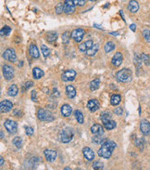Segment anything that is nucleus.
<instances>
[{"mask_svg":"<svg viewBox=\"0 0 150 170\" xmlns=\"http://www.w3.org/2000/svg\"><path fill=\"white\" fill-rule=\"evenodd\" d=\"M117 144L112 140H107L105 143L101 145V148L98 150V155L102 158L108 159L113 153L114 149L116 148Z\"/></svg>","mask_w":150,"mask_h":170,"instance_id":"nucleus-1","label":"nucleus"},{"mask_svg":"<svg viewBox=\"0 0 150 170\" xmlns=\"http://www.w3.org/2000/svg\"><path fill=\"white\" fill-rule=\"evenodd\" d=\"M116 78L119 82H121V83H128L132 80L133 78V73H132V71L130 69H127V68H124V69H121V71H119L117 73H116Z\"/></svg>","mask_w":150,"mask_h":170,"instance_id":"nucleus-2","label":"nucleus"},{"mask_svg":"<svg viewBox=\"0 0 150 170\" xmlns=\"http://www.w3.org/2000/svg\"><path fill=\"white\" fill-rule=\"evenodd\" d=\"M73 138V130L70 127H65L60 134V140L62 143H69Z\"/></svg>","mask_w":150,"mask_h":170,"instance_id":"nucleus-3","label":"nucleus"},{"mask_svg":"<svg viewBox=\"0 0 150 170\" xmlns=\"http://www.w3.org/2000/svg\"><path fill=\"white\" fill-rule=\"evenodd\" d=\"M37 117L40 121H44V122H52L54 121V116L52 113L47 111V110H45L43 108H40L37 112Z\"/></svg>","mask_w":150,"mask_h":170,"instance_id":"nucleus-4","label":"nucleus"},{"mask_svg":"<svg viewBox=\"0 0 150 170\" xmlns=\"http://www.w3.org/2000/svg\"><path fill=\"white\" fill-rule=\"evenodd\" d=\"M84 30L82 29V28H77V29H75L71 32V38L75 41V42H81L84 38Z\"/></svg>","mask_w":150,"mask_h":170,"instance_id":"nucleus-5","label":"nucleus"},{"mask_svg":"<svg viewBox=\"0 0 150 170\" xmlns=\"http://www.w3.org/2000/svg\"><path fill=\"white\" fill-rule=\"evenodd\" d=\"M3 58L10 62H15L17 60V55L14 48H8L3 53Z\"/></svg>","mask_w":150,"mask_h":170,"instance_id":"nucleus-6","label":"nucleus"},{"mask_svg":"<svg viewBox=\"0 0 150 170\" xmlns=\"http://www.w3.org/2000/svg\"><path fill=\"white\" fill-rule=\"evenodd\" d=\"M4 126L5 128L8 130V132L9 134H15L16 132H17V129H18V125L16 122L12 121V120H6L4 122Z\"/></svg>","mask_w":150,"mask_h":170,"instance_id":"nucleus-7","label":"nucleus"},{"mask_svg":"<svg viewBox=\"0 0 150 170\" xmlns=\"http://www.w3.org/2000/svg\"><path fill=\"white\" fill-rule=\"evenodd\" d=\"M3 75H4V77L7 81H9V80L13 79V77H14V69L8 64L4 65L3 66Z\"/></svg>","mask_w":150,"mask_h":170,"instance_id":"nucleus-8","label":"nucleus"},{"mask_svg":"<svg viewBox=\"0 0 150 170\" xmlns=\"http://www.w3.org/2000/svg\"><path fill=\"white\" fill-rule=\"evenodd\" d=\"M75 76H76V72L74 70H67L61 74V79L64 82H70L74 80Z\"/></svg>","mask_w":150,"mask_h":170,"instance_id":"nucleus-9","label":"nucleus"},{"mask_svg":"<svg viewBox=\"0 0 150 170\" xmlns=\"http://www.w3.org/2000/svg\"><path fill=\"white\" fill-rule=\"evenodd\" d=\"M75 11V4L73 0H65L64 2V13L71 14Z\"/></svg>","mask_w":150,"mask_h":170,"instance_id":"nucleus-10","label":"nucleus"},{"mask_svg":"<svg viewBox=\"0 0 150 170\" xmlns=\"http://www.w3.org/2000/svg\"><path fill=\"white\" fill-rule=\"evenodd\" d=\"M13 108V104L11 101H8V100H4L0 103V111H1L2 113L5 112H9V111H11Z\"/></svg>","mask_w":150,"mask_h":170,"instance_id":"nucleus-11","label":"nucleus"},{"mask_svg":"<svg viewBox=\"0 0 150 170\" xmlns=\"http://www.w3.org/2000/svg\"><path fill=\"white\" fill-rule=\"evenodd\" d=\"M44 154L46 156V159L48 161V162H54L56 159H57V156H58V154L56 151H53V150H45L44 151Z\"/></svg>","mask_w":150,"mask_h":170,"instance_id":"nucleus-12","label":"nucleus"},{"mask_svg":"<svg viewBox=\"0 0 150 170\" xmlns=\"http://www.w3.org/2000/svg\"><path fill=\"white\" fill-rule=\"evenodd\" d=\"M140 130L144 135L145 136L149 135L150 134V123L145 119L142 120L140 123Z\"/></svg>","mask_w":150,"mask_h":170,"instance_id":"nucleus-13","label":"nucleus"},{"mask_svg":"<svg viewBox=\"0 0 150 170\" xmlns=\"http://www.w3.org/2000/svg\"><path fill=\"white\" fill-rule=\"evenodd\" d=\"M100 107V103L97 100L94 99V100H90L87 103V108L89 109L90 112H97Z\"/></svg>","mask_w":150,"mask_h":170,"instance_id":"nucleus-14","label":"nucleus"},{"mask_svg":"<svg viewBox=\"0 0 150 170\" xmlns=\"http://www.w3.org/2000/svg\"><path fill=\"white\" fill-rule=\"evenodd\" d=\"M122 61H123V56L121 52H117L114 56L113 58L111 60V63L113 64L114 66L116 67H119L121 63H122Z\"/></svg>","mask_w":150,"mask_h":170,"instance_id":"nucleus-15","label":"nucleus"},{"mask_svg":"<svg viewBox=\"0 0 150 170\" xmlns=\"http://www.w3.org/2000/svg\"><path fill=\"white\" fill-rule=\"evenodd\" d=\"M83 154H84V156L88 161H93L95 159V153H94L93 150L89 147H84L83 149Z\"/></svg>","mask_w":150,"mask_h":170,"instance_id":"nucleus-16","label":"nucleus"},{"mask_svg":"<svg viewBox=\"0 0 150 170\" xmlns=\"http://www.w3.org/2000/svg\"><path fill=\"white\" fill-rule=\"evenodd\" d=\"M29 53H30V56L32 57V59H38L39 58V50L37 48V47L34 45V44H32L30 45L29 47Z\"/></svg>","mask_w":150,"mask_h":170,"instance_id":"nucleus-17","label":"nucleus"},{"mask_svg":"<svg viewBox=\"0 0 150 170\" xmlns=\"http://www.w3.org/2000/svg\"><path fill=\"white\" fill-rule=\"evenodd\" d=\"M91 132L94 135H103L104 134V127L101 125L96 124L91 126Z\"/></svg>","mask_w":150,"mask_h":170,"instance_id":"nucleus-18","label":"nucleus"},{"mask_svg":"<svg viewBox=\"0 0 150 170\" xmlns=\"http://www.w3.org/2000/svg\"><path fill=\"white\" fill-rule=\"evenodd\" d=\"M66 95L69 99H73L76 96V89L71 85H69L66 87Z\"/></svg>","mask_w":150,"mask_h":170,"instance_id":"nucleus-19","label":"nucleus"},{"mask_svg":"<svg viewBox=\"0 0 150 170\" xmlns=\"http://www.w3.org/2000/svg\"><path fill=\"white\" fill-rule=\"evenodd\" d=\"M128 9L132 12V13H135L139 10V4L137 1L135 0H131L129 2V5H128Z\"/></svg>","mask_w":150,"mask_h":170,"instance_id":"nucleus-20","label":"nucleus"},{"mask_svg":"<svg viewBox=\"0 0 150 170\" xmlns=\"http://www.w3.org/2000/svg\"><path fill=\"white\" fill-rule=\"evenodd\" d=\"M72 112V108L69 104H64L61 107V113L64 117H69Z\"/></svg>","mask_w":150,"mask_h":170,"instance_id":"nucleus-21","label":"nucleus"},{"mask_svg":"<svg viewBox=\"0 0 150 170\" xmlns=\"http://www.w3.org/2000/svg\"><path fill=\"white\" fill-rule=\"evenodd\" d=\"M18 92H19V88H18L17 85H15V84L10 85L8 88V91H7L8 95L10 96V97H15L18 94Z\"/></svg>","mask_w":150,"mask_h":170,"instance_id":"nucleus-22","label":"nucleus"},{"mask_svg":"<svg viewBox=\"0 0 150 170\" xmlns=\"http://www.w3.org/2000/svg\"><path fill=\"white\" fill-rule=\"evenodd\" d=\"M92 140H93L94 143H96L97 145H102L103 143H105L107 140V139L103 138L102 135H95V136L93 137Z\"/></svg>","mask_w":150,"mask_h":170,"instance_id":"nucleus-23","label":"nucleus"},{"mask_svg":"<svg viewBox=\"0 0 150 170\" xmlns=\"http://www.w3.org/2000/svg\"><path fill=\"white\" fill-rule=\"evenodd\" d=\"M32 74H33V77H34L35 79H40L41 77L44 76L45 73H44V71L41 70L40 68L35 67V68L32 69Z\"/></svg>","mask_w":150,"mask_h":170,"instance_id":"nucleus-24","label":"nucleus"},{"mask_svg":"<svg viewBox=\"0 0 150 170\" xmlns=\"http://www.w3.org/2000/svg\"><path fill=\"white\" fill-rule=\"evenodd\" d=\"M98 48H99V45H98V44H94V46H93L92 48H90L89 49L86 50V55L89 56V57L95 56L96 53H97V50H98Z\"/></svg>","mask_w":150,"mask_h":170,"instance_id":"nucleus-25","label":"nucleus"},{"mask_svg":"<svg viewBox=\"0 0 150 170\" xmlns=\"http://www.w3.org/2000/svg\"><path fill=\"white\" fill-rule=\"evenodd\" d=\"M121 101V96L119 95V94H114V95H112L111 98H110V103H111V105H113V106L119 105Z\"/></svg>","mask_w":150,"mask_h":170,"instance_id":"nucleus-26","label":"nucleus"},{"mask_svg":"<svg viewBox=\"0 0 150 170\" xmlns=\"http://www.w3.org/2000/svg\"><path fill=\"white\" fill-rule=\"evenodd\" d=\"M100 118H101L102 123L106 124V123H107L108 121H110L112 119V115H111V113L109 112H104L101 115Z\"/></svg>","mask_w":150,"mask_h":170,"instance_id":"nucleus-27","label":"nucleus"},{"mask_svg":"<svg viewBox=\"0 0 150 170\" xmlns=\"http://www.w3.org/2000/svg\"><path fill=\"white\" fill-rule=\"evenodd\" d=\"M100 83H101V80L99 78H96V79H94L91 83H90V89L92 91H95L97 90L99 86H100Z\"/></svg>","mask_w":150,"mask_h":170,"instance_id":"nucleus-28","label":"nucleus"},{"mask_svg":"<svg viewBox=\"0 0 150 170\" xmlns=\"http://www.w3.org/2000/svg\"><path fill=\"white\" fill-rule=\"evenodd\" d=\"M74 115H75V118H76V120L79 124H84V115H83V112L81 111L76 110L74 112Z\"/></svg>","mask_w":150,"mask_h":170,"instance_id":"nucleus-29","label":"nucleus"},{"mask_svg":"<svg viewBox=\"0 0 150 170\" xmlns=\"http://www.w3.org/2000/svg\"><path fill=\"white\" fill-rule=\"evenodd\" d=\"M114 48H115V44L113 42H110V41L107 42L105 44V47H104V49L107 53L111 52L112 50H114Z\"/></svg>","mask_w":150,"mask_h":170,"instance_id":"nucleus-30","label":"nucleus"},{"mask_svg":"<svg viewBox=\"0 0 150 170\" xmlns=\"http://www.w3.org/2000/svg\"><path fill=\"white\" fill-rule=\"evenodd\" d=\"M12 143L16 146V148L20 149V148H22V140L21 137H15V138L12 140Z\"/></svg>","mask_w":150,"mask_h":170,"instance_id":"nucleus-31","label":"nucleus"},{"mask_svg":"<svg viewBox=\"0 0 150 170\" xmlns=\"http://www.w3.org/2000/svg\"><path fill=\"white\" fill-rule=\"evenodd\" d=\"M104 126L107 130H112V129H114L116 127V122L113 121V120H110L107 123L104 124Z\"/></svg>","mask_w":150,"mask_h":170,"instance_id":"nucleus-32","label":"nucleus"},{"mask_svg":"<svg viewBox=\"0 0 150 170\" xmlns=\"http://www.w3.org/2000/svg\"><path fill=\"white\" fill-rule=\"evenodd\" d=\"M70 38H71V33H70V32H65L62 34V40H63L64 44H68Z\"/></svg>","mask_w":150,"mask_h":170,"instance_id":"nucleus-33","label":"nucleus"},{"mask_svg":"<svg viewBox=\"0 0 150 170\" xmlns=\"http://www.w3.org/2000/svg\"><path fill=\"white\" fill-rule=\"evenodd\" d=\"M10 32H11V28L9 27V26H7V25H5V26L1 29V31H0V34H1L2 36H3V35H9V34H10Z\"/></svg>","mask_w":150,"mask_h":170,"instance_id":"nucleus-34","label":"nucleus"},{"mask_svg":"<svg viewBox=\"0 0 150 170\" xmlns=\"http://www.w3.org/2000/svg\"><path fill=\"white\" fill-rule=\"evenodd\" d=\"M41 50H42V53H43L44 57H46V58H47V57L50 55V50L46 45H42L41 46Z\"/></svg>","mask_w":150,"mask_h":170,"instance_id":"nucleus-35","label":"nucleus"},{"mask_svg":"<svg viewBox=\"0 0 150 170\" xmlns=\"http://www.w3.org/2000/svg\"><path fill=\"white\" fill-rule=\"evenodd\" d=\"M58 38V34L57 33H51L47 35V40L48 42H54Z\"/></svg>","mask_w":150,"mask_h":170,"instance_id":"nucleus-36","label":"nucleus"},{"mask_svg":"<svg viewBox=\"0 0 150 170\" xmlns=\"http://www.w3.org/2000/svg\"><path fill=\"white\" fill-rule=\"evenodd\" d=\"M143 36H144V38L146 42L150 43V31L145 29L143 31Z\"/></svg>","mask_w":150,"mask_h":170,"instance_id":"nucleus-37","label":"nucleus"},{"mask_svg":"<svg viewBox=\"0 0 150 170\" xmlns=\"http://www.w3.org/2000/svg\"><path fill=\"white\" fill-rule=\"evenodd\" d=\"M56 12H57V14H60V13L64 12V4L60 3L56 6Z\"/></svg>","mask_w":150,"mask_h":170,"instance_id":"nucleus-38","label":"nucleus"},{"mask_svg":"<svg viewBox=\"0 0 150 170\" xmlns=\"http://www.w3.org/2000/svg\"><path fill=\"white\" fill-rule=\"evenodd\" d=\"M140 59H141V61H142V62H144L145 64L150 63V59H149V56H148V55H146V54H142V55L140 56Z\"/></svg>","mask_w":150,"mask_h":170,"instance_id":"nucleus-39","label":"nucleus"},{"mask_svg":"<svg viewBox=\"0 0 150 170\" xmlns=\"http://www.w3.org/2000/svg\"><path fill=\"white\" fill-rule=\"evenodd\" d=\"M103 167H104V165L99 161H97V162H95L93 164V168L94 169H103Z\"/></svg>","mask_w":150,"mask_h":170,"instance_id":"nucleus-40","label":"nucleus"},{"mask_svg":"<svg viewBox=\"0 0 150 170\" xmlns=\"http://www.w3.org/2000/svg\"><path fill=\"white\" fill-rule=\"evenodd\" d=\"M73 1H74L75 6L83 7V6H84V5H85V3H86L87 0H73Z\"/></svg>","mask_w":150,"mask_h":170,"instance_id":"nucleus-41","label":"nucleus"},{"mask_svg":"<svg viewBox=\"0 0 150 170\" xmlns=\"http://www.w3.org/2000/svg\"><path fill=\"white\" fill-rule=\"evenodd\" d=\"M135 144H136V146H137L138 148H140V150L142 151L143 148H144V140H143V139H138V140H136Z\"/></svg>","mask_w":150,"mask_h":170,"instance_id":"nucleus-42","label":"nucleus"},{"mask_svg":"<svg viewBox=\"0 0 150 170\" xmlns=\"http://www.w3.org/2000/svg\"><path fill=\"white\" fill-rule=\"evenodd\" d=\"M25 133H26V135L27 136H32L33 135V133H34V130H33V128L32 127H26V129H25Z\"/></svg>","mask_w":150,"mask_h":170,"instance_id":"nucleus-43","label":"nucleus"},{"mask_svg":"<svg viewBox=\"0 0 150 170\" xmlns=\"http://www.w3.org/2000/svg\"><path fill=\"white\" fill-rule=\"evenodd\" d=\"M33 86V83H32V81H27L26 83H25V85L23 86V91H25V90H28L30 87H32Z\"/></svg>","mask_w":150,"mask_h":170,"instance_id":"nucleus-44","label":"nucleus"},{"mask_svg":"<svg viewBox=\"0 0 150 170\" xmlns=\"http://www.w3.org/2000/svg\"><path fill=\"white\" fill-rule=\"evenodd\" d=\"M123 112V109L122 107H118L114 110V113H116V115H121Z\"/></svg>","mask_w":150,"mask_h":170,"instance_id":"nucleus-45","label":"nucleus"},{"mask_svg":"<svg viewBox=\"0 0 150 170\" xmlns=\"http://www.w3.org/2000/svg\"><path fill=\"white\" fill-rule=\"evenodd\" d=\"M79 49H80V51H82V52H86V50H87V47H86L85 42H84V43H82V44L79 46Z\"/></svg>","mask_w":150,"mask_h":170,"instance_id":"nucleus-46","label":"nucleus"},{"mask_svg":"<svg viewBox=\"0 0 150 170\" xmlns=\"http://www.w3.org/2000/svg\"><path fill=\"white\" fill-rule=\"evenodd\" d=\"M85 44H86L87 49H89L90 48H92V47L94 46V43H93V41H92V40H88V41H86V42H85Z\"/></svg>","mask_w":150,"mask_h":170,"instance_id":"nucleus-47","label":"nucleus"},{"mask_svg":"<svg viewBox=\"0 0 150 170\" xmlns=\"http://www.w3.org/2000/svg\"><path fill=\"white\" fill-rule=\"evenodd\" d=\"M32 101H37V99H36V92L35 91H32Z\"/></svg>","mask_w":150,"mask_h":170,"instance_id":"nucleus-48","label":"nucleus"},{"mask_svg":"<svg viewBox=\"0 0 150 170\" xmlns=\"http://www.w3.org/2000/svg\"><path fill=\"white\" fill-rule=\"evenodd\" d=\"M130 29L132 30L133 32H135V30H136V25H135V23L131 24V25H130Z\"/></svg>","mask_w":150,"mask_h":170,"instance_id":"nucleus-49","label":"nucleus"},{"mask_svg":"<svg viewBox=\"0 0 150 170\" xmlns=\"http://www.w3.org/2000/svg\"><path fill=\"white\" fill-rule=\"evenodd\" d=\"M0 160H1V161H0V165H4V158L1 157V158H0Z\"/></svg>","mask_w":150,"mask_h":170,"instance_id":"nucleus-50","label":"nucleus"},{"mask_svg":"<svg viewBox=\"0 0 150 170\" xmlns=\"http://www.w3.org/2000/svg\"><path fill=\"white\" fill-rule=\"evenodd\" d=\"M3 137H4V134H3V131H1V138L3 139Z\"/></svg>","mask_w":150,"mask_h":170,"instance_id":"nucleus-51","label":"nucleus"},{"mask_svg":"<svg viewBox=\"0 0 150 170\" xmlns=\"http://www.w3.org/2000/svg\"><path fill=\"white\" fill-rule=\"evenodd\" d=\"M90 1H92V2H95V1H97V0H90Z\"/></svg>","mask_w":150,"mask_h":170,"instance_id":"nucleus-52","label":"nucleus"}]
</instances>
